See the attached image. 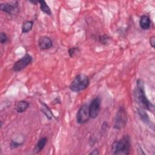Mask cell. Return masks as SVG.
Instances as JSON below:
<instances>
[{"label":"cell","mask_w":155,"mask_h":155,"mask_svg":"<svg viewBox=\"0 0 155 155\" xmlns=\"http://www.w3.org/2000/svg\"><path fill=\"white\" fill-rule=\"evenodd\" d=\"M101 100L99 97H96L91 101L89 105V113L91 118L95 119L98 116L101 109Z\"/></svg>","instance_id":"52a82bcc"},{"label":"cell","mask_w":155,"mask_h":155,"mask_svg":"<svg viewBox=\"0 0 155 155\" xmlns=\"http://www.w3.org/2000/svg\"><path fill=\"white\" fill-rule=\"evenodd\" d=\"M79 49L78 47H74L70 48L68 50V54L71 58H73L75 54H76L79 52Z\"/></svg>","instance_id":"e0dca14e"},{"label":"cell","mask_w":155,"mask_h":155,"mask_svg":"<svg viewBox=\"0 0 155 155\" xmlns=\"http://www.w3.org/2000/svg\"><path fill=\"white\" fill-rule=\"evenodd\" d=\"M22 144V143H18V142L12 140L10 144V147L11 149H15V148L20 147Z\"/></svg>","instance_id":"d6986e66"},{"label":"cell","mask_w":155,"mask_h":155,"mask_svg":"<svg viewBox=\"0 0 155 155\" xmlns=\"http://www.w3.org/2000/svg\"><path fill=\"white\" fill-rule=\"evenodd\" d=\"M127 114L125 109L123 107H120L118 110L114 120V128L117 130L124 127L127 124Z\"/></svg>","instance_id":"277c9868"},{"label":"cell","mask_w":155,"mask_h":155,"mask_svg":"<svg viewBox=\"0 0 155 155\" xmlns=\"http://www.w3.org/2000/svg\"><path fill=\"white\" fill-rule=\"evenodd\" d=\"M150 45L151 46L152 48H154L155 47V36H152L150 37Z\"/></svg>","instance_id":"ffe728a7"},{"label":"cell","mask_w":155,"mask_h":155,"mask_svg":"<svg viewBox=\"0 0 155 155\" xmlns=\"http://www.w3.org/2000/svg\"><path fill=\"white\" fill-rule=\"evenodd\" d=\"M47 142V138L46 137H44L41 138L38 142H37L35 147L33 149V153L37 154L41 152L43 148L45 147Z\"/></svg>","instance_id":"30bf717a"},{"label":"cell","mask_w":155,"mask_h":155,"mask_svg":"<svg viewBox=\"0 0 155 155\" xmlns=\"http://www.w3.org/2000/svg\"><path fill=\"white\" fill-rule=\"evenodd\" d=\"M0 9L1 11L8 14L15 15L19 12L18 2L17 1H13L11 2L1 3L0 4Z\"/></svg>","instance_id":"ba28073f"},{"label":"cell","mask_w":155,"mask_h":155,"mask_svg":"<svg viewBox=\"0 0 155 155\" xmlns=\"http://www.w3.org/2000/svg\"><path fill=\"white\" fill-rule=\"evenodd\" d=\"M8 41V37L7 36L6 34L3 33V32H1L0 33V42L1 44H5Z\"/></svg>","instance_id":"ac0fdd59"},{"label":"cell","mask_w":155,"mask_h":155,"mask_svg":"<svg viewBox=\"0 0 155 155\" xmlns=\"http://www.w3.org/2000/svg\"><path fill=\"white\" fill-rule=\"evenodd\" d=\"M29 107V103L26 101H20L18 102L16 110L18 113H23Z\"/></svg>","instance_id":"7c38bea8"},{"label":"cell","mask_w":155,"mask_h":155,"mask_svg":"<svg viewBox=\"0 0 155 155\" xmlns=\"http://www.w3.org/2000/svg\"><path fill=\"white\" fill-rule=\"evenodd\" d=\"M150 19L147 15H142L140 18L139 24L140 27L143 30H148L150 27Z\"/></svg>","instance_id":"8fae6325"},{"label":"cell","mask_w":155,"mask_h":155,"mask_svg":"<svg viewBox=\"0 0 155 155\" xmlns=\"http://www.w3.org/2000/svg\"><path fill=\"white\" fill-rule=\"evenodd\" d=\"M31 62L32 57L30 54H26L24 56L17 61L14 64L12 67V70L15 72L21 71L22 70L24 69L27 65H28Z\"/></svg>","instance_id":"8992f818"},{"label":"cell","mask_w":155,"mask_h":155,"mask_svg":"<svg viewBox=\"0 0 155 155\" xmlns=\"http://www.w3.org/2000/svg\"><path fill=\"white\" fill-rule=\"evenodd\" d=\"M39 3L40 4L41 10L45 14L48 15H51V11L50 8L48 7L47 4L44 1H39Z\"/></svg>","instance_id":"2e32d148"},{"label":"cell","mask_w":155,"mask_h":155,"mask_svg":"<svg viewBox=\"0 0 155 155\" xmlns=\"http://www.w3.org/2000/svg\"><path fill=\"white\" fill-rule=\"evenodd\" d=\"M99 154V151L97 150V149H94V150H93L91 153H89L90 155L92 154V155H98Z\"/></svg>","instance_id":"44dd1931"},{"label":"cell","mask_w":155,"mask_h":155,"mask_svg":"<svg viewBox=\"0 0 155 155\" xmlns=\"http://www.w3.org/2000/svg\"><path fill=\"white\" fill-rule=\"evenodd\" d=\"M90 118L89 113V105L87 104L82 105L79 109L76 114V120L78 124H82L88 121Z\"/></svg>","instance_id":"5b68a950"},{"label":"cell","mask_w":155,"mask_h":155,"mask_svg":"<svg viewBox=\"0 0 155 155\" xmlns=\"http://www.w3.org/2000/svg\"><path fill=\"white\" fill-rule=\"evenodd\" d=\"M41 111L45 116L48 119H51L53 117V114L50 108L44 103H41Z\"/></svg>","instance_id":"4fadbf2b"},{"label":"cell","mask_w":155,"mask_h":155,"mask_svg":"<svg viewBox=\"0 0 155 155\" xmlns=\"http://www.w3.org/2000/svg\"><path fill=\"white\" fill-rule=\"evenodd\" d=\"M137 113L139 114V115L140 116L141 119L142 120V121L145 123V124H149L150 122V118L148 117V115L147 114V113L145 112V111L144 110L143 108H139L137 109Z\"/></svg>","instance_id":"9a60e30c"},{"label":"cell","mask_w":155,"mask_h":155,"mask_svg":"<svg viewBox=\"0 0 155 155\" xmlns=\"http://www.w3.org/2000/svg\"><path fill=\"white\" fill-rule=\"evenodd\" d=\"M133 96L136 102L140 105V108L151 110L154 106L147 99L145 94L144 84L142 79L137 81V85L133 91Z\"/></svg>","instance_id":"6da1fadb"},{"label":"cell","mask_w":155,"mask_h":155,"mask_svg":"<svg viewBox=\"0 0 155 155\" xmlns=\"http://www.w3.org/2000/svg\"><path fill=\"white\" fill-rule=\"evenodd\" d=\"M33 26V22L32 21H26L23 22L21 27L22 33H26L30 31Z\"/></svg>","instance_id":"5bb4252c"},{"label":"cell","mask_w":155,"mask_h":155,"mask_svg":"<svg viewBox=\"0 0 155 155\" xmlns=\"http://www.w3.org/2000/svg\"><path fill=\"white\" fill-rule=\"evenodd\" d=\"M130 138L128 135H125L113 143L111 150L114 154L128 155L130 153Z\"/></svg>","instance_id":"7a4b0ae2"},{"label":"cell","mask_w":155,"mask_h":155,"mask_svg":"<svg viewBox=\"0 0 155 155\" xmlns=\"http://www.w3.org/2000/svg\"><path fill=\"white\" fill-rule=\"evenodd\" d=\"M90 84V80L84 74H78L71 81L70 88L71 91L79 92L86 89Z\"/></svg>","instance_id":"3957f363"},{"label":"cell","mask_w":155,"mask_h":155,"mask_svg":"<svg viewBox=\"0 0 155 155\" xmlns=\"http://www.w3.org/2000/svg\"><path fill=\"white\" fill-rule=\"evenodd\" d=\"M38 47L41 50H45L50 48L53 45V41L48 36H41L38 40Z\"/></svg>","instance_id":"9c48e42d"}]
</instances>
